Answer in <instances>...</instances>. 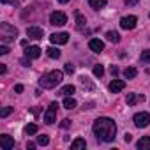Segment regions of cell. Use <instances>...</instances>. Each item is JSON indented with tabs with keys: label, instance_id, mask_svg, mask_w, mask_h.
I'll use <instances>...</instances> for the list:
<instances>
[{
	"label": "cell",
	"instance_id": "6da1fadb",
	"mask_svg": "<svg viewBox=\"0 0 150 150\" xmlns=\"http://www.w3.org/2000/svg\"><path fill=\"white\" fill-rule=\"evenodd\" d=\"M92 131H94V136L99 139V141H104V143H111L115 139V134H117V125L111 118L108 117H99L94 125H92Z\"/></svg>",
	"mask_w": 150,
	"mask_h": 150
},
{
	"label": "cell",
	"instance_id": "7a4b0ae2",
	"mask_svg": "<svg viewBox=\"0 0 150 150\" xmlns=\"http://www.w3.org/2000/svg\"><path fill=\"white\" fill-rule=\"evenodd\" d=\"M64 78L62 71H50L46 74H42L41 80H39V87L41 88H55Z\"/></svg>",
	"mask_w": 150,
	"mask_h": 150
},
{
	"label": "cell",
	"instance_id": "3957f363",
	"mask_svg": "<svg viewBox=\"0 0 150 150\" xmlns=\"http://www.w3.org/2000/svg\"><path fill=\"white\" fill-rule=\"evenodd\" d=\"M16 35H18V30L14 27H11L9 23H0V37H2V42L14 41Z\"/></svg>",
	"mask_w": 150,
	"mask_h": 150
},
{
	"label": "cell",
	"instance_id": "277c9868",
	"mask_svg": "<svg viewBox=\"0 0 150 150\" xmlns=\"http://www.w3.org/2000/svg\"><path fill=\"white\" fill-rule=\"evenodd\" d=\"M132 122H134V125H136L138 129H143V127H146V125L150 124V113H146V111L136 113V115L132 117Z\"/></svg>",
	"mask_w": 150,
	"mask_h": 150
},
{
	"label": "cell",
	"instance_id": "5b68a950",
	"mask_svg": "<svg viewBox=\"0 0 150 150\" xmlns=\"http://www.w3.org/2000/svg\"><path fill=\"white\" fill-rule=\"evenodd\" d=\"M57 110H58V103H51L48 106V110L44 113V124H48V125L55 124V120H57Z\"/></svg>",
	"mask_w": 150,
	"mask_h": 150
},
{
	"label": "cell",
	"instance_id": "8992f818",
	"mask_svg": "<svg viewBox=\"0 0 150 150\" xmlns=\"http://www.w3.org/2000/svg\"><path fill=\"white\" fill-rule=\"evenodd\" d=\"M50 23L55 25V27H62V25H65V23H67V16H65V13H62V11H55V13H51V14H50Z\"/></svg>",
	"mask_w": 150,
	"mask_h": 150
},
{
	"label": "cell",
	"instance_id": "52a82bcc",
	"mask_svg": "<svg viewBox=\"0 0 150 150\" xmlns=\"http://www.w3.org/2000/svg\"><path fill=\"white\" fill-rule=\"evenodd\" d=\"M136 23H138V18H136V16H124V18L120 20V27H122L124 30H132V28L136 27Z\"/></svg>",
	"mask_w": 150,
	"mask_h": 150
},
{
	"label": "cell",
	"instance_id": "ba28073f",
	"mask_svg": "<svg viewBox=\"0 0 150 150\" xmlns=\"http://www.w3.org/2000/svg\"><path fill=\"white\" fill-rule=\"evenodd\" d=\"M50 41H51L53 44H67V41H69V34H67V32L51 34V35H50Z\"/></svg>",
	"mask_w": 150,
	"mask_h": 150
},
{
	"label": "cell",
	"instance_id": "9c48e42d",
	"mask_svg": "<svg viewBox=\"0 0 150 150\" xmlns=\"http://www.w3.org/2000/svg\"><path fill=\"white\" fill-rule=\"evenodd\" d=\"M0 148H2V150H11V148H14V139H13L9 134H2V136H0Z\"/></svg>",
	"mask_w": 150,
	"mask_h": 150
},
{
	"label": "cell",
	"instance_id": "30bf717a",
	"mask_svg": "<svg viewBox=\"0 0 150 150\" xmlns=\"http://www.w3.org/2000/svg\"><path fill=\"white\" fill-rule=\"evenodd\" d=\"M27 35L30 37V39H42V35H44V30L41 28V27H28L27 28Z\"/></svg>",
	"mask_w": 150,
	"mask_h": 150
},
{
	"label": "cell",
	"instance_id": "8fae6325",
	"mask_svg": "<svg viewBox=\"0 0 150 150\" xmlns=\"http://www.w3.org/2000/svg\"><path fill=\"white\" fill-rule=\"evenodd\" d=\"M25 57H28L30 60L39 58V57H41V48H39V46H28V48L25 50Z\"/></svg>",
	"mask_w": 150,
	"mask_h": 150
},
{
	"label": "cell",
	"instance_id": "7c38bea8",
	"mask_svg": "<svg viewBox=\"0 0 150 150\" xmlns=\"http://www.w3.org/2000/svg\"><path fill=\"white\" fill-rule=\"evenodd\" d=\"M88 48H90L94 53H101V51L104 50V42L99 41V39H90V41H88Z\"/></svg>",
	"mask_w": 150,
	"mask_h": 150
},
{
	"label": "cell",
	"instance_id": "4fadbf2b",
	"mask_svg": "<svg viewBox=\"0 0 150 150\" xmlns=\"http://www.w3.org/2000/svg\"><path fill=\"white\" fill-rule=\"evenodd\" d=\"M124 88H125V81H124V80H113V81L110 83V92H113V94L122 92Z\"/></svg>",
	"mask_w": 150,
	"mask_h": 150
},
{
	"label": "cell",
	"instance_id": "5bb4252c",
	"mask_svg": "<svg viewBox=\"0 0 150 150\" xmlns=\"http://www.w3.org/2000/svg\"><path fill=\"white\" fill-rule=\"evenodd\" d=\"M143 101H145V96H139V94H127V97H125V103L129 106H134V104L143 103Z\"/></svg>",
	"mask_w": 150,
	"mask_h": 150
},
{
	"label": "cell",
	"instance_id": "9a60e30c",
	"mask_svg": "<svg viewBox=\"0 0 150 150\" xmlns=\"http://www.w3.org/2000/svg\"><path fill=\"white\" fill-rule=\"evenodd\" d=\"M136 148H139V150H150V136H143L136 143Z\"/></svg>",
	"mask_w": 150,
	"mask_h": 150
},
{
	"label": "cell",
	"instance_id": "2e32d148",
	"mask_svg": "<svg viewBox=\"0 0 150 150\" xmlns=\"http://www.w3.org/2000/svg\"><path fill=\"white\" fill-rule=\"evenodd\" d=\"M85 146H87V143H85L83 138H76V139L71 143V150H81V148H85Z\"/></svg>",
	"mask_w": 150,
	"mask_h": 150
},
{
	"label": "cell",
	"instance_id": "e0dca14e",
	"mask_svg": "<svg viewBox=\"0 0 150 150\" xmlns=\"http://www.w3.org/2000/svg\"><path fill=\"white\" fill-rule=\"evenodd\" d=\"M64 108H65V110L76 108V99H74L72 96H65V99H64Z\"/></svg>",
	"mask_w": 150,
	"mask_h": 150
},
{
	"label": "cell",
	"instance_id": "ac0fdd59",
	"mask_svg": "<svg viewBox=\"0 0 150 150\" xmlns=\"http://www.w3.org/2000/svg\"><path fill=\"white\" fill-rule=\"evenodd\" d=\"M136 76H138L136 67H127V69L124 71V78H125V80H132V78H136Z\"/></svg>",
	"mask_w": 150,
	"mask_h": 150
},
{
	"label": "cell",
	"instance_id": "d6986e66",
	"mask_svg": "<svg viewBox=\"0 0 150 150\" xmlns=\"http://www.w3.org/2000/svg\"><path fill=\"white\" fill-rule=\"evenodd\" d=\"M88 4L92 9H103L108 4V0H88Z\"/></svg>",
	"mask_w": 150,
	"mask_h": 150
},
{
	"label": "cell",
	"instance_id": "ffe728a7",
	"mask_svg": "<svg viewBox=\"0 0 150 150\" xmlns=\"http://www.w3.org/2000/svg\"><path fill=\"white\" fill-rule=\"evenodd\" d=\"M85 25H87L85 16H81L80 13H76V28H78V30H83V28H85Z\"/></svg>",
	"mask_w": 150,
	"mask_h": 150
},
{
	"label": "cell",
	"instance_id": "44dd1931",
	"mask_svg": "<svg viewBox=\"0 0 150 150\" xmlns=\"http://www.w3.org/2000/svg\"><path fill=\"white\" fill-rule=\"evenodd\" d=\"M106 39L110 41V42H118L120 41V35H118V32H113V30H110V32H106Z\"/></svg>",
	"mask_w": 150,
	"mask_h": 150
},
{
	"label": "cell",
	"instance_id": "7402d4cb",
	"mask_svg": "<svg viewBox=\"0 0 150 150\" xmlns=\"http://www.w3.org/2000/svg\"><path fill=\"white\" fill-rule=\"evenodd\" d=\"M46 53H48L50 58H60V50L58 48H48Z\"/></svg>",
	"mask_w": 150,
	"mask_h": 150
},
{
	"label": "cell",
	"instance_id": "603a6c76",
	"mask_svg": "<svg viewBox=\"0 0 150 150\" xmlns=\"http://www.w3.org/2000/svg\"><path fill=\"white\" fill-rule=\"evenodd\" d=\"M74 90H76V88H74V85H65V87L60 90V94H62V96H72Z\"/></svg>",
	"mask_w": 150,
	"mask_h": 150
},
{
	"label": "cell",
	"instance_id": "cb8c5ba5",
	"mask_svg": "<svg viewBox=\"0 0 150 150\" xmlns=\"http://www.w3.org/2000/svg\"><path fill=\"white\" fill-rule=\"evenodd\" d=\"M141 64H150V50H145L141 51V57H139Z\"/></svg>",
	"mask_w": 150,
	"mask_h": 150
},
{
	"label": "cell",
	"instance_id": "d4e9b609",
	"mask_svg": "<svg viewBox=\"0 0 150 150\" xmlns=\"http://www.w3.org/2000/svg\"><path fill=\"white\" fill-rule=\"evenodd\" d=\"M103 74H104V67H103L101 64L94 65V76H97V78H103Z\"/></svg>",
	"mask_w": 150,
	"mask_h": 150
},
{
	"label": "cell",
	"instance_id": "484cf974",
	"mask_svg": "<svg viewBox=\"0 0 150 150\" xmlns=\"http://www.w3.org/2000/svg\"><path fill=\"white\" fill-rule=\"evenodd\" d=\"M25 132H27L28 136H32V134H35V132H37V125H35V124H28V125L25 127Z\"/></svg>",
	"mask_w": 150,
	"mask_h": 150
},
{
	"label": "cell",
	"instance_id": "4316f807",
	"mask_svg": "<svg viewBox=\"0 0 150 150\" xmlns=\"http://www.w3.org/2000/svg\"><path fill=\"white\" fill-rule=\"evenodd\" d=\"M50 143V138L46 136V134H42V136H37V145H41V146H46Z\"/></svg>",
	"mask_w": 150,
	"mask_h": 150
},
{
	"label": "cell",
	"instance_id": "83f0119b",
	"mask_svg": "<svg viewBox=\"0 0 150 150\" xmlns=\"http://www.w3.org/2000/svg\"><path fill=\"white\" fill-rule=\"evenodd\" d=\"M13 110H14V108H11V106H6V108H4L2 111H0V117H2V118H6V117H9V115L13 113Z\"/></svg>",
	"mask_w": 150,
	"mask_h": 150
},
{
	"label": "cell",
	"instance_id": "f1b7e54d",
	"mask_svg": "<svg viewBox=\"0 0 150 150\" xmlns=\"http://www.w3.org/2000/svg\"><path fill=\"white\" fill-rule=\"evenodd\" d=\"M64 71H65L67 74H72V72H74V65H72V64L69 62V64H65V67H64Z\"/></svg>",
	"mask_w": 150,
	"mask_h": 150
},
{
	"label": "cell",
	"instance_id": "f546056e",
	"mask_svg": "<svg viewBox=\"0 0 150 150\" xmlns=\"http://www.w3.org/2000/svg\"><path fill=\"white\" fill-rule=\"evenodd\" d=\"M60 127H62V129H69V127H71V120H69V118H64V120L60 122Z\"/></svg>",
	"mask_w": 150,
	"mask_h": 150
},
{
	"label": "cell",
	"instance_id": "4dcf8cb0",
	"mask_svg": "<svg viewBox=\"0 0 150 150\" xmlns=\"http://www.w3.org/2000/svg\"><path fill=\"white\" fill-rule=\"evenodd\" d=\"M7 53H9V48L6 44H2V46H0V55H7Z\"/></svg>",
	"mask_w": 150,
	"mask_h": 150
},
{
	"label": "cell",
	"instance_id": "1f68e13d",
	"mask_svg": "<svg viewBox=\"0 0 150 150\" xmlns=\"http://www.w3.org/2000/svg\"><path fill=\"white\" fill-rule=\"evenodd\" d=\"M110 72H111V76H117V74H118V67L117 65H111L110 67Z\"/></svg>",
	"mask_w": 150,
	"mask_h": 150
},
{
	"label": "cell",
	"instance_id": "d6a6232c",
	"mask_svg": "<svg viewBox=\"0 0 150 150\" xmlns=\"http://www.w3.org/2000/svg\"><path fill=\"white\" fill-rule=\"evenodd\" d=\"M139 0H125V6H136Z\"/></svg>",
	"mask_w": 150,
	"mask_h": 150
},
{
	"label": "cell",
	"instance_id": "836d02e7",
	"mask_svg": "<svg viewBox=\"0 0 150 150\" xmlns=\"http://www.w3.org/2000/svg\"><path fill=\"white\" fill-rule=\"evenodd\" d=\"M6 71H7L6 64H0V74H6Z\"/></svg>",
	"mask_w": 150,
	"mask_h": 150
},
{
	"label": "cell",
	"instance_id": "e575fe53",
	"mask_svg": "<svg viewBox=\"0 0 150 150\" xmlns=\"http://www.w3.org/2000/svg\"><path fill=\"white\" fill-rule=\"evenodd\" d=\"M131 139H132V136H131V134L127 132V134L124 136V141H125V143H131Z\"/></svg>",
	"mask_w": 150,
	"mask_h": 150
},
{
	"label": "cell",
	"instance_id": "d590c367",
	"mask_svg": "<svg viewBox=\"0 0 150 150\" xmlns=\"http://www.w3.org/2000/svg\"><path fill=\"white\" fill-rule=\"evenodd\" d=\"M14 90H16L18 94H21V92H23V85H16V87H14Z\"/></svg>",
	"mask_w": 150,
	"mask_h": 150
},
{
	"label": "cell",
	"instance_id": "8d00e7d4",
	"mask_svg": "<svg viewBox=\"0 0 150 150\" xmlns=\"http://www.w3.org/2000/svg\"><path fill=\"white\" fill-rule=\"evenodd\" d=\"M27 148H30V150H34V148H35V143H27Z\"/></svg>",
	"mask_w": 150,
	"mask_h": 150
},
{
	"label": "cell",
	"instance_id": "74e56055",
	"mask_svg": "<svg viewBox=\"0 0 150 150\" xmlns=\"http://www.w3.org/2000/svg\"><path fill=\"white\" fill-rule=\"evenodd\" d=\"M58 2H60V4H67V2H69V0H58Z\"/></svg>",
	"mask_w": 150,
	"mask_h": 150
},
{
	"label": "cell",
	"instance_id": "f35d334b",
	"mask_svg": "<svg viewBox=\"0 0 150 150\" xmlns=\"http://www.w3.org/2000/svg\"><path fill=\"white\" fill-rule=\"evenodd\" d=\"M0 2H2V4H6V2H9V0H0Z\"/></svg>",
	"mask_w": 150,
	"mask_h": 150
}]
</instances>
